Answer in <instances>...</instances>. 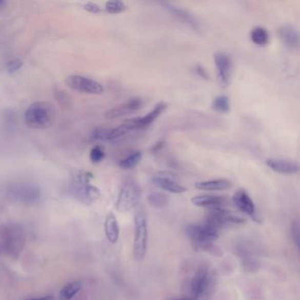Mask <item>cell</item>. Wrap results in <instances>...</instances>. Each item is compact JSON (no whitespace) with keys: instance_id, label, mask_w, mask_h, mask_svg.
<instances>
[{"instance_id":"f35d334b","label":"cell","mask_w":300,"mask_h":300,"mask_svg":"<svg viewBox=\"0 0 300 300\" xmlns=\"http://www.w3.org/2000/svg\"><path fill=\"white\" fill-rule=\"evenodd\" d=\"M172 300H192L190 297H179V298H173Z\"/></svg>"},{"instance_id":"ac0fdd59","label":"cell","mask_w":300,"mask_h":300,"mask_svg":"<svg viewBox=\"0 0 300 300\" xmlns=\"http://www.w3.org/2000/svg\"><path fill=\"white\" fill-rule=\"evenodd\" d=\"M268 167L275 173L280 174H295L298 172V165L293 161L281 159V158H269L267 159Z\"/></svg>"},{"instance_id":"7a4b0ae2","label":"cell","mask_w":300,"mask_h":300,"mask_svg":"<svg viewBox=\"0 0 300 300\" xmlns=\"http://www.w3.org/2000/svg\"><path fill=\"white\" fill-rule=\"evenodd\" d=\"M91 177H93L91 173L82 171L75 170L71 173L70 191L71 195L85 205L93 204L101 196L99 189L90 184Z\"/></svg>"},{"instance_id":"7402d4cb","label":"cell","mask_w":300,"mask_h":300,"mask_svg":"<svg viewBox=\"0 0 300 300\" xmlns=\"http://www.w3.org/2000/svg\"><path fill=\"white\" fill-rule=\"evenodd\" d=\"M195 187L200 190L205 191H221L232 187V183L226 179H211L195 183Z\"/></svg>"},{"instance_id":"d590c367","label":"cell","mask_w":300,"mask_h":300,"mask_svg":"<svg viewBox=\"0 0 300 300\" xmlns=\"http://www.w3.org/2000/svg\"><path fill=\"white\" fill-rule=\"evenodd\" d=\"M195 72L197 73L198 76L205 78L206 81L209 79V74H208L207 71L202 65H196L195 66Z\"/></svg>"},{"instance_id":"8fae6325","label":"cell","mask_w":300,"mask_h":300,"mask_svg":"<svg viewBox=\"0 0 300 300\" xmlns=\"http://www.w3.org/2000/svg\"><path fill=\"white\" fill-rule=\"evenodd\" d=\"M232 201L242 213L248 215L255 223H262L263 219L256 211V206L253 199L245 189H238L232 196Z\"/></svg>"},{"instance_id":"74e56055","label":"cell","mask_w":300,"mask_h":300,"mask_svg":"<svg viewBox=\"0 0 300 300\" xmlns=\"http://www.w3.org/2000/svg\"><path fill=\"white\" fill-rule=\"evenodd\" d=\"M28 300H55V297L53 296H45V297H34V298H30Z\"/></svg>"},{"instance_id":"83f0119b","label":"cell","mask_w":300,"mask_h":300,"mask_svg":"<svg viewBox=\"0 0 300 300\" xmlns=\"http://www.w3.org/2000/svg\"><path fill=\"white\" fill-rule=\"evenodd\" d=\"M107 12L109 13H120L124 12L127 7L123 1H109L105 5Z\"/></svg>"},{"instance_id":"ab89813d","label":"cell","mask_w":300,"mask_h":300,"mask_svg":"<svg viewBox=\"0 0 300 300\" xmlns=\"http://www.w3.org/2000/svg\"><path fill=\"white\" fill-rule=\"evenodd\" d=\"M5 5H6V2L4 0H0V9L3 8L5 7Z\"/></svg>"},{"instance_id":"5b68a950","label":"cell","mask_w":300,"mask_h":300,"mask_svg":"<svg viewBox=\"0 0 300 300\" xmlns=\"http://www.w3.org/2000/svg\"><path fill=\"white\" fill-rule=\"evenodd\" d=\"M216 286V276L206 267L198 269L190 283L192 300H210Z\"/></svg>"},{"instance_id":"9c48e42d","label":"cell","mask_w":300,"mask_h":300,"mask_svg":"<svg viewBox=\"0 0 300 300\" xmlns=\"http://www.w3.org/2000/svg\"><path fill=\"white\" fill-rule=\"evenodd\" d=\"M8 195L15 201L30 205L39 201L41 190L37 186L31 183H19L9 188Z\"/></svg>"},{"instance_id":"8d00e7d4","label":"cell","mask_w":300,"mask_h":300,"mask_svg":"<svg viewBox=\"0 0 300 300\" xmlns=\"http://www.w3.org/2000/svg\"><path fill=\"white\" fill-rule=\"evenodd\" d=\"M165 146V141L163 140H161V141H158V142L156 143L154 146H152V153H158L159 151H161L162 149L164 148Z\"/></svg>"},{"instance_id":"d4e9b609","label":"cell","mask_w":300,"mask_h":300,"mask_svg":"<svg viewBox=\"0 0 300 300\" xmlns=\"http://www.w3.org/2000/svg\"><path fill=\"white\" fill-rule=\"evenodd\" d=\"M250 37L251 40L254 44L259 45V46H263V45L268 44L269 35L265 28H262V27H256L251 31Z\"/></svg>"},{"instance_id":"ba28073f","label":"cell","mask_w":300,"mask_h":300,"mask_svg":"<svg viewBox=\"0 0 300 300\" xmlns=\"http://www.w3.org/2000/svg\"><path fill=\"white\" fill-rule=\"evenodd\" d=\"M139 199V187L133 181H128L122 187L118 195L116 210L119 212H127L137 205Z\"/></svg>"},{"instance_id":"7c38bea8","label":"cell","mask_w":300,"mask_h":300,"mask_svg":"<svg viewBox=\"0 0 300 300\" xmlns=\"http://www.w3.org/2000/svg\"><path fill=\"white\" fill-rule=\"evenodd\" d=\"M214 61L217 66L220 84L223 87H227L231 81L233 69L232 58L226 53L217 52L214 54Z\"/></svg>"},{"instance_id":"277c9868","label":"cell","mask_w":300,"mask_h":300,"mask_svg":"<svg viewBox=\"0 0 300 300\" xmlns=\"http://www.w3.org/2000/svg\"><path fill=\"white\" fill-rule=\"evenodd\" d=\"M56 112L50 103L36 102L28 107L25 112L26 124L36 130H45L52 126Z\"/></svg>"},{"instance_id":"836d02e7","label":"cell","mask_w":300,"mask_h":300,"mask_svg":"<svg viewBox=\"0 0 300 300\" xmlns=\"http://www.w3.org/2000/svg\"><path fill=\"white\" fill-rule=\"evenodd\" d=\"M55 97H56V101H58L59 103L62 105H68L70 103L69 96L62 90L56 89L55 91Z\"/></svg>"},{"instance_id":"6da1fadb","label":"cell","mask_w":300,"mask_h":300,"mask_svg":"<svg viewBox=\"0 0 300 300\" xmlns=\"http://www.w3.org/2000/svg\"><path fill=\"white\" fill-rule=\"evenodd\" d=\"M219 231L213 225L205 221L203 224L189 225L186 229V234L195 248L217 254V251L219 249L217 250L213 242L218 238Z\"/></svg>"},{"instance_id":"d6986e66","label":"cell","mask_w":300,"mask_h":300,"mask_svg":"<svg viewBox=\"0 0 300 300\" xmlns=\"http://www.w3.org/2000/svg\"><path fill=\"white\" fill-rule=\"evenodd\" d=\"M279 37L283 44L290 49H296L299 44V34L297 28L291 25H285L279 28Z\"/></svg>"},{"instance_id":"4316f807","label":"cell","mask_w":300,"mask_h":300,"mask_svg":"<svg viewBox=\"0 0 300 300\" xmlns=\"http://www.w3.org/2000/svg\"><path fill=\"white\" fill-rule=\"evenodd\" d=\"M212 109L219 113H228L230 111L229 98L226 95L216 97L211 104Z\"/></svg>"},{"instance_id":"9a60e30c","label":"cell","mask_w":300,"mask_h":300,"mask_svg":"<svg viewBox=\"0 0 300 300\" xmlns=\"http://www.w3.org/2000/svg\"><path fill=\"white\" fill-rule=\"evenodd\" d=\"M167 105L166 103H159L155 106L154 109L149 112L147 115L139 117L131 118L134 130H143L150 126L167 109Z\"/></svg>"},{"instance_id":"44dd1931","label":"cell","mask_w":300,"mask_h":300,"mask_svg":"<svg viewBox=\"0 0 300 300\" xmlns=\"http://www.w3.org/2000/svg\"><path fill=\"white\" fill-rule=\"evenodd\" d=\"M104 227H105L106 236L109 239V242L113 244L116 243L120 236V228H119L117 218L115 217V214L113 212H109L108 214V216L106 217Z\"/></svg>"},{"instance_id":"603a6c76","label":"cell","mask_w":300,"mask_h":300,"mask_svg":"<svg viewBox=\"0 0 300 300\" xmlns=\"http://www.w3.org/2000/svg\"><path fill=\"white\" fill-rule=\"evenodd\" d=\"M83 287V283L79 280L71 282L62 288L59 292V299L71 300L76 294L78 293Z\"/></svg>"},{"instance_id":"cb8c5ba5","label":"cell","mask_w":300,"mask_h":300,"mask_svg":"<svg viewBox=\"0 0 300 300\" xmlns=\"http://www.w3.org/2000/svg\"><path fill=\"white\" fill-rule=\"evenodd\" d=\"M141 159H142V152L138 151V152H134L132 154L129 155L126 158H123L122 161H119L118 166L124 170H130L139 164Z\"/></svg>"},{"instance_id":"4dcf8cb0","label":"cell","mask_w":300,"mask_h":300,"mask_svg":"<svg viewBox=\"0 0 300 300\" xmlns=\"http://www.w3.org/2000/svg\"><path fill=\"white\" fill-rule=\"evenodd\" d=\"M109 129H103V128H99L93 130V134H92V137L94 140H101V141H107L109 140Z\"/></svg>"},{"instance_id":"484cf974","label":"cell","mask_w":300,"mask_h":300,"mask_svg":"<svg viewBox=\"0 0 300 300\" xmlns=\"http://www.w3.org/2000/svg\"><path fill=\"white\" fill-rule=\"evenodd\" d=\"M169 196L161 192H155L148 195V202L150 205L156 208H163L168 204Z\"/></svg>"},{"instance_id":"ffe728a7","label":"cell","mask_w":300,"mask_h":300,"mask_svg":"<svg viewBox=\"0 0 300 300\" xmlns=\"http://www.w3.org/2000/svg\"><path fill=\"white\" fill-rule=\"evenodd\" d=\"M162 5H163L165 9H167L172 14L176 16L177 18H179V19H182L183 22L187 23L193 29H195V30L199 29V24H198L197 21L188 11H186L183 8H179V7L170 3H162Z\"/></svg>"},{"instance_id":"8992f818","label":"cell","mask_w":300,"mask_h":300,"mask_svg":"<svg viewBox=\"0 0 300 300\" xmlns=\"http://www.w3.org/2000/svg\"><path fill=\"white\" fill-rule=\"evenodd\" d=\"M135 233H134L133 254L136 261L144 260L146 257L148 245V226L146 214L137 211L134 217Z\"/></svg>"},{"instance_id":"3957f363","label":"cell","mask_w":300,"mask_h":300,"mask_svg":"<svg viewBox=\"0 0 300 300\" xmlns=\"http://www.w3.org/2000/svg\"><path fill=\"white\" fill-rule=\"evenodd\" d=\"M25 243V232L21 226L14 224L0 226V247L6 254L13 258L19 257Z\"/></svg>"},{"instance_id":"2e32d148","label":"cell","mask_w":300,"mask_h":300,"mask_svg":"<svg viewBox=\"0 0 300 300\" xmlns=\"http://www.w3.org/2000/svg\"><path fill=\"white\" fill-rule=\"evenodd\" d=\"M238 251L244 269L250 272L256 271L259 266V262L257 259L256 249L254 248V246L242 245Z\"/></svg>"},{"instance_id":"d6a6232c","label":"cell","mask_w":300,"mask_h":300,"mask_svg":"<svg viewBox=\"0 0 300 300\" xmlns=\"http://www.w3.org/2000/svg\"><path fill=\"white\" fill-rule=\"evenodd\" d=\"M22 65H23V62H22L21 59H12V60H10L9 62L7 63V71L9 73H13V72H15V71L22 68Z\"/></svg>"},{"instance_id":"4fadbf2b","label":"cell","mask_w":300,"mask_h":300,"mask_svg":"<svg viewBox=\"0 0 300 300\" xmlns=\"http://www.w3.org/2000/svg\"><path fill=\"white\" fill-rule=\"evenodd\" d=\"M152 183L159 189L173 194H183L188 189L175 182L174 176L170 173L162 172L152 178Z\"/></svg>"},{"instance_id":"f1b7e54d","label":"cell","mask_w":300,"mask_h":300,"mask_svg":"<svg viewBox=\"0 0 300 300\" xmlns=\"http://www.w3.org/2000/svg\"><path fill=\"white\" fill-rule=\"evenodd\" d=\"M104 157H105L104 150H103V147H101L99 146L93 147L90 152V159L93 163H99L103 161Z\"/></svg>"},{"instance_id":"1f68e13d","label":"cell","mask_w":300,"mask_h":300,"mask_svg":"<svg viewBox=\"0 0 300 300\" xmlns=\"http://www.w3.org/2000/svg\"><path fill=\"white\" fill-rule=\"evenodd\" d=\"M291 236H292L294 243L297 246V248H299V224L297 221H294L293 223L291 224Z\"/></svg>"},{"instance_id":"f546056e","label":"cell","mask_w":300,"mask_h":300,"mask_svg":"<svg viewBox=\"0 0 300 300\" xmlns=\"http://www.w3.org/2000/svg\"><path fill=\"white\" fill-rule=\"evenodd\" d=\"M16 116L13 112L11 110H7L3 115V127L6 128L8 131L14 127L15 124Z\"/></svg>"},{"instance_id":"e575fe53","label":"cell","mask_w":300,"mask_h":300,"mask_svg":"<svg viewBox=\"0 0 300 300\" xmlns=\"http://www.w3.org/2000/svg\"><path fill=\"white\" fill-rule=\"evenodd\" d=\"M84 8H85V10H87V12H89V13H98L101 12V7L97 4L93 3V2H87L84 6Z\"/></svg>"},{"instance_id":"5bb4252c","label":"cell","mask_w":300,"mask_h":300,"mask_svg":"<svg viewBox=\"0 0 300 300\" xmlns=\"http://www.w3.org/2000/svg\"><path fill=\"white\" fill-rule=\"evenodd\" d=\"M143 107V101L140 98H133L126 103L116 106L106 113V118L109 120L115 118L123 117L124 115H130L131 113L139 110Z\"/></svg>"},{"instance_id":"52a82bcc","label":"cell","mask_w":300,"mask_h":300,"mask_svg":"<svg viewBox=\"0 0 300 300\" xmlns=\"http://www.w3.org/2000/svg\"><path fill=\"white\" fill-rule=\"evenodd\" d=\"M205 221L220 230L228 226L244 224L246 218L235 211L226 210L225 208H217L210 210Z\"/></svg>"},{"instance_id":"30bf717a","label":"cell","mask_w":300,"mask_h":300,"mask_svg":"<svg viewBox=\"0 0 300 300\" xmlns=\"http://www.w3.org/2000/svg\"><path fill=\"white\" fill-rule=\"evenodd\" d=\"M72 90L89 94H102L104 92L103 86L97 81L81 75H71L65 81Z\"/></svg>"},{"instance_id":"e0dca14e","label":"cell","mask_w":300,"mask_h":300,"mask_svg":"<svg viewBox=\"0 0 300 300\" xmlns=\"http://www.w3.org/2000/svg\"><path fill=\"white\" fill-rule=\"evenodd\" d=\"M191 203L197 207L207 208L209 210L224 208L227 205V199L220 195H205L194 196L191 199Z\"/></svg>"}]
</instances>
